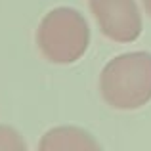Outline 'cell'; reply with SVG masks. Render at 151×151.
Returning a JSON list of instances; mask_svg holds the SVG:
<instances>
[{
	"mask_svg": "<svg viewBox=\"0 0 151 151\" xmlns=\"http://www.w3.org/2000/svg\"><path fill=\"white\" fill-rule=\"evenodd\" d=\"M37 44L52 63H75L84 55L90 44V29L84 15L67 6L54 8L38 25Z\"/></svg>",
	"mask_w": 151,
	"mask_h": 151,
	"instance_id": "cell-2",
	"label": "cell"
},
{
	"mask_svg": "<svg viewBox=\"0 0 151 151\" xmlns=\"http://www.w3.org/2000/svg\"><path fill=\"white\" fill-rule=\"evenodd\" d=\"M142 2H144V8H145V12H147V14L151 15V0H142Z\"/></svg>",
	"mask_w": 151,
	"mask_h": 151,
	"instance_id": "cell-6",
	"label": "cell"
},
{
	"mask_svg": "<svg viewBox=\"0 0 151 151\" xmlns=\"http://www.w3.org/2000/svg\"><path fill=\"white\" fill-rule=\"evenodd\" d=\"M100 92L107 105L132 111L151 100V54L128 52L103 67Z\"/></svg>",
	"mask_w": 151,
	"mask_h": 151,
	"instance_id": "cell-1",
	"label": "cell"
},
{
	"mask_svg": "<svg viewBox=\"0 0 151 151\" xmlns=\"http://www.w3.org/2000/svg\"><path fill=\"white\" fill-rule=\"evenodd\" d=\"M100 144L77 126H58L42 136L38 151H98Z\"/></svg>",
	"mask_w": 151,
	"mask_h": 151,
	"instance_id": "cell-4",
	"label": "cell"
},
{
	"mask_svg": "<svg viewBox=\"0 0 151 151\" xmlns=\"http://www.w3.org/2000/svg\"><path fill=\"white\" fill-rule=\"evenodd\" d=\"M101 35L115 42H134L142 35L136 0H88Z\"/></svg>",
	"mask_w": 151,
	"mask_h": 151,
	"instance_id": "cell-3",
	"label": "cell"
},
{
	"mask_svg": "<svg viewBox=\"0 0 151 151\" xmlns=\"http://www.w3.org/2000/svg\"><path fill=\"white\" fill-rule=\"evenodd\" d=\"M27 145L21 134L12 126L0 124V151H25Z\"/></svg>",
	"mask_w": 151,
	"mask_h": 151,
	"instance_id": "cell-5",
	"label": "cell"
}]
</instances>
